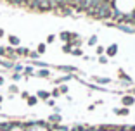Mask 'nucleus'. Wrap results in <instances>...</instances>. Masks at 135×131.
Here are the masks:
<instances>
[{
  "label": "nucleus",
  "mask_w": 135,
  "mask_h": 131,
  "mask_svg": "<svg viewBox=\"0 0 135 131\" xmlns=\"http://www.w3.org/2000/svg\"><path fill=\"white\" fill-rule=\"evenodd\" d=\"M113 7L119 14H132L135 11V0H113Z\"/></svg>",
  "instance_id": "obj_1"
},
{
  "label": "nucleus",
  "mask_w": 135,
  "mask_h": 131,
  "mask_svg": "<svg viewBox=\"0 0 135 131\" xmlns=\"http://www.w3.org/2000/svg\"><path fill=\"white\" fill-rule=\"evenodd\" d=\"M118 80H119V85H121L123 88L133 86V80H132V78L123 71V69H118Z\"/></svg>",
  "instance_id": "obj_2"
},
{
  "label": "nucleus",
  "mask_w": 135,
  "mask_h": 131,
  "mask_svg": "<svg viewBox=\"0 0 135 131\" xmlns=\"http://www.w3.org/2000/svg\"><path fill=\"white\" fill-rule=\"evenodd\" d=\"M119 102H121V105H123V107H133L135 105V97L133 95H130V93H123V95H121V98H119Z\"/></svg>",
  "instance_id": "obj_3"
},
{
  "label": "nucleus",
  "mask_w": 135,
  "mask_h": 131,
  "mask_svg": "<svg viewBox=\"0 0 135 131\" xmlns=\"http://www.w3.org/2000/svg\"><path fill=\"white\" fill-rule=\"evenodd\" d=\"M56 69L57 71H61V72H64V74H76V72L80 71L76 66H69V64H62V66H56Z\"/></svg>",
  "instance_id": "obj_4"
},
{
  "label": "nucleus",
  "mask_w": 135,
  "mask_h": 131,
  "mask_svg": "<svg viewBox=\"0 0 135 131\" xmlns=\"http://www.w3.org/2000/svg\"><path fill=\"white\" fill-rule=\"evenodd\" d=\"M118 52H119V45L118 43H111V45H107V47H106V55L109 57V59L116 57V55H118Z\"/></svg>",
  "instance_id": "obj_5"
},
{
  "label": "nucleus",
  "mask_w": 135,
  "mask_h": 131,
  "mask_svg": "<svg viewBox=\"0 0 135 131\" xmlns=\"http://www.w3.org/2000/svg\"><path fill=\"white\" fill-rule=\"evenodd\" d=\"M92 81L95 85H100V86H106V85H111L113 80L107 78V76H92Z\"/></svg>",
  "instance_id": "obj_6"
},
{
  "label": "nucleus",
  "mask_w": 135,
  "mask_h": 131,
  "mask_svg": "<svg viewBox=\"0 0 135 131\" xmlns=\"http://www.w3.org/2000/svg\"><path fill=\"white\" fill-rule=\"evenodd\" d=\"M116 29H119L121 33H127V35H135V26H132V24H116Z\"/></svg>",
  "instance_id": "obj_7"
},
{
  "label": "nucleus",
  "mask_w": 135,
  "mask_h": 131,
  "mask_svg": "<svg viewBox=\"0 0 135 131\" xmlns=\"http://www.w3.org/2000/svg\"><path fill=\"white\" fill-rule=\"evenodd\" d=\"M50 76H52V72H50V69H38V71H35V78H42V80H50Z\"/></svg>",
  "instance_id": "obj_8"
},
{
  "label": "nucleus",
  "mask_w": 135,
  "mask_h": 131,
  "mask_svg": "<svg viewBox=\"0 0 135 131\" xmlns=\"http://www.w3.org/2000/svg\"><path fill=\"white\" fill-rule=\"evenodd\" d=\"M47 123L49 124H61V123H62V116H61V114H56V112H52V114L47 117Z\"/></svg>",
  "instance_id": "obj_9"
},
{
  "label": "nucleus",
  "mask_w": 135,
  "mask_h": 131,
  "mask_svg": "<svg viewBox=\"0 0 135 131\" xmlns=\"http://www.w3.org/2000/svg\"><path fill=\"white\" fill-rule=\"evenodd\" d=\"M113 112H114L116 116H121V117L130 116V109H128V107H123V105H121V107H114V109H113Z\"/></svg>",
  "instance_id": "obj_10"
},
{
  "label": "nucleus",
  "mask_w": 135,
  "mask_h": 131,
  "mask_svg": "<svg viewBox=\"0 0 135 131\" xmlns=\"http://www.w3.org/2000/svg\"><path fill=\"white\" fill-rule=\"evenodd\" d=\"M7 41H9V45L14 47V48L21 45V38H19V36H16V35H9L7 36Z\"/></svg>",
  "instance_id": "obj_11"
},
{
  "label": "nucleus",
  "mask_w": 135,
  "mask_h": 131,
  "mask_svg": "<svg viewBox=\"0 0 135 131\" xmlns=\"http://www.w3.org/2000/svg\"><path fill=\"white\" fill-rule=\"evenodd\" d=\"M23 76H24V80H28L30 76H35V67H33L31 64L24 66V69H23Z\"/></svg>",
  "instance_id": "obj_12"
},
{
  "label": "nucleus",
  "mask_w": 135,
  "mask_h": 131,
  "mask_svg": "<svg viewBox=\"0 0 135 131\" xmlns=\"http://www.w3.org/2000/svg\"><path fill=\"white\" fill-rule=\"evenodd\" d=\"M35 95L38 97V100H42V102H47V100L50 98V91H47V90H38Z\"/></svg>",
  "instance_id": "obj_13"
},
{
  "label": "nucleus",
  "mask_w": 135,
  "mask_h": 131,
  "mask_svg": "<svg viewBox=\"0 0 135 131\" xmlns=\"http://www.w3.org/2000/svg\"><path fill=\"white\" fill-rule=\"evenodd\" d=\"M28 54H30V48L28 47H16V55L17 57H28Z\"/></svg>",
  "instance_id": "obj_14"
},
{
  "label": "nucleus",
  "mask_w": 135,
  "mask_h": 131,
  "mask_svg": "<svg viewBox=\"0 0 135 131\" xmlns=\"http://www.w3.org/2000/svg\"><path fill=\"white\" fill-rule=\"evenodd\" d=\"M12 66H14V62L9 59H5V57H0V67H4V69H11L12 71Z\"/></svg>",
  "instance_id": "obj_15"
},
{
  "label": "nucleus",
  "mask_w": 135,
  "mask_h": 131,
  "mask_svg": "<svg viewBox=\"0 0 135 131\" xmlns=\"http://www.w3.org/2000/svg\"><path fill=\"white\" fill-rule=\"evenodd\" d=\"M38 102H40V100H38V97H36V95H30L28 98H26V105H28V107H35Z\"/></svg>",
  "instance_id": "obj_16"
},
{
  "label": "nucleus",
  "mask_w": 135,
  "mask_h": 131,
  "mask_svg": "<svg viewBox=\"0 0 135 131\" xmlns=\"http://www.w3.org/2000/svg\"><path fill=\"white\" fill-rule=\"evenodd\" d=\"M59 38H61V41H64V43L71 41V31H61L59 33Z\"/></svg>",
  "instance_id": "obj_17"
},
{
  "label": "nucleus",
  "mask_w": 135,
  "mask_h": 131,
  "mask_svg": "<svg viewBox=\"0 0 135 131\" xmlns=\"http://www.w3.org/2000/svg\"><path fill=\"white\" fill-rule=\"evenodd\" d=\"M9 93H11V95H19L21 93V90H19V86H17L16 83H12V85H9Z\"/></svg>",
  "instance_id": "obj_18"
},
{
  "label": "nucleus",
  "mask_w": 135,
  "mask_h": 131,
  "mask_svg": "<svg viewBox=\"0 0 135 131\" xmlns=\"http://www.w3.org/2000/svg\"><path fill=\"white\" fill-rule=\"evenodd\" d=\"M97 43H99V36H97V35H92L90 38L87 40V45H88V47H97Z\"/></svg>",
  "instance_id": "obj_19"
},
{
  "label": "nucleus",
  "mask_w": 135,
  "mask_h": 131,
  "mask_svg": "<svg viewBox=\"0 0 135 131\" xmlns=\"http://www.w3.org/2000/svg\"><path fill=\"white\" fill-rule=\"evenodd\" d=\"M69 55H73V57H83L85 54H83V50H81V47H75L71 50V54Z\"/></svg>",
  "instance_id": "obj_20"
},
{
  "label": "nucleus",
  "mask_w": 135,
  "mask_h": 131,
  "mask_svg": "<svg viewBox=\"0 0 135 131\" xmlns=\"http://www.w3.org/2000/svg\"><path fill=\"white\" fill-rule=\"evenodd\" d=\"M24 69V64L21 62H14V66H12V72H23Z\"/></svg>",
  "instance_id": "obj_21"
},
{
  "label": "nucleus",
  "mask_w": 135,
  "mask_h": 131,
  "mask_svg": "<svg viewBox=\"0 0 135 131\" xmlns=\"http://www.w3.org/2000/svg\"><path fill=\"white\" fill-rule=\"evenodd\" d=\"M36 52H38L40 55H44L45 52H47V43H38L36 45Z\"/></svg>",
  "instance_id": "obj_22"
},
{
  "label": "nucleus",
  "mask_w": 135,
  "mask_h": 131,
  "mask_svg": "<svg viewBox=\"0 0 135 131\" xmlns=\"http://www.w3.org/2000/svg\"><path fill=\"white\" fill-rule=\"evenodd\" d=\"M61 50L64 52V54H71V50H73V45L68 41V43H62V47H61Z\"/></svg>",
  "instance_id": "obj_23"
},
{
  "label": "nucleus",
  "mask_w": 135,
  "mask_h": 131,
  "mask_svg": "<svg viewBox=\"0 0 135 131\" xmlns=\"http://www.w3.org/2000/svg\"><path fill=\"white\" fill-rule=\"evenodd\" d=\"M26 131H50L49 126H33V128H28Z\"/></svg>",
  "instance_id": "obj_24"
},
{
  "label": "nucleus",
  "mask_w": 135,
  "mask_h": 131,
  "mask_svg": "<svg viewBox=\"0 0 135 131\" xmlns=\"http://www.w3.org/2000/svg\"><path fill=\"white\" fill-rule=\"evenodd\" d=\"M59 91H61V95H68V91H69V86H68V83H62V85H59Z\"/></svg>",
  "instance_id": "obj_25"
},
{
  "label": "nucleus",
  "mask_w": 135,
  "mask_h": 131,
  "mask_svg": "<svg viewBox=\"0 0 135 131\" xmlns=\"http://www.w3.org/2000/svg\"><path fill=\"white\" fill-rule=\"evenodd\" d=\"M11 78H12V81H21V80H24L23 72H12Z\"/></svg>",
  "instance_id": "obj_26"
},
{
  "label": "nucleus",
  "mask_w": 135,
  "mask_h": 131,
  "mask_svg": "<svg viewBox=\"0 0 135 131\" xmlns=\"http://www.w3.org/2000/svg\"><path fill=\"white\" fill-rule=\"evenodd\" d=\"M106 54V47H102V45H97L95 47V55L99 57V55H104Z\"/></svg>",
  "instance_id": "obj_27"
},
{
  "label": "nucleus",
  "mask_w": 135,
  "mask_h": 131,
  "mask_svg": "<svg viewBox=\"0 0 135 131\" xmlns=\"http://www.w3.org/2000/svg\"><path fill=\"white\" fill-rule=\"evenodd\" d=\"M28 57H30V59H31V60H38V59H40V54H38V52H36V50H30Z\"/></svg>",
  "instance_id": "obj_28"
},
{
  "label": "nucleus",
  "mask_w": 135,
  "mask_h": 131,
  "mask_svg": "<svg viewBox=\"0 0 135 131\" xmlns=\"http://www.w3.org/2000/svg\"><path fill=\"white\" fill-rule=\"evenodd\" d=\"M50 97H52V98H59V97H62L57 86H56V88H52V91H50Z\"/></svg>",
  "instance_id": "obj_29"
},
{
  "label": "nucleus",
  "mask_w": 135,
  "mask_h": 131,
  "mask_svg": "<svg viewBox=\"0 0 135 131\" xmlns=\"http://www.w3.org/2000/svg\"><path fill=\"white\" fill-rule=\"evenodd\" d=\"M97 60H99V64H102V66H106V64L109 62V57H107L106 54H104V55H99V57H97Z\"/></svg>",
  "instance_id": "obj_30"
},
{
  "label": "nucleus",
  "mask_w": 135,
  "mask_h": 131,
  "mask_svg": "<svg viewBox=\"0 0 135 131\" xmlns=\"http://www.w3.org/2000/svg\"><path fill=\"white\" fill-rule=\"evenodd\" d=\"M56 40H57V36H56V35H52V33H50V35L47 36V40H45V43H47V45H52V43H54Z\"/></svg>",
  "instance_id": "obj_31"
},
{
  "label": "nucleus",
  "mask_w": 135,
  "mask_h": 131,
  "mask_svg": "<svg viewBox=\"0 0 135 131\" xmlns=\"http://www.w3.org/2000/svg\"><path fill=\"white\" fill-rule=\"evenodd\" d=\"M11 131H26V129H24V128H23V123H19V121H17V124H16V126H14V128H12Z\"/></svg>",
  "instance_id": "obj_32"
},
{
  "label": "nucleus",
  "mask_w": 135,
  "mask_h": 131,
  "mask_svg": "<svg viewBox=\"0 0 135 131\" xmlns=\"http://www.w3.org/2000/svg\"><path fill=\"white\" fill-rule=\"evenodd\" d=\"M45 103H47L49 107H52V109H54V107H56V105H57V103H56V98H52V97H50V98H49V100H47V102H45Z\"/></svg>",
  "instance_id": "obj_33"
},
{
  "label": "nucleus",
  "mask_w": 135,
  "mask_h": 131,
  "mask_svg": "<svg viewBox=\"0 0 135 131\" xmlns=\"http://www.w3.org/2000/svg\"><path fill=\"white\" fill-rule=\"evenodd\" d=\"M5 54H7V48L4 45H0V57H5Z\"/></svg>",
  "instance_id": "obj_34"
},
{
  "label": "nucleus",
  "mask_w": 135,
  "mask_h": 131,
  "mask_svg": "<svg viewBox=\"0 0 135 131\" xmlns=\"http://www.w3.org/2000/svg\"><path fill=\"white\" fill-rule=\"evenodd\" d=\"M19 95H21V98H24V100H26V98L30 97V91H21Z\"/></svg>",
  "instance_id": "obj_35"
},
{
  "label": "nucleus",
  "mask_w": 135,
  "mask_h": 131,
  "mask_svg": "<svg viewBox=\"0 0 135 131\" xmlns=\"http://www.w3.org/2000/svg\"><path fill=\"white\" fill-rule=\"evenodd\" d=\"M128 93L135 97V85H133V86H130V88H128Z\"/></svg>",
  "instance_id": "obj_36"
},
{
  "label": "nucleus",
  "mask_w": 135,
  "mask_h": 131,
  "mask_svg": "<svg viewBox=\"0 0 135 131\" xmlns=\"http://www.w3.org/2000/svg\"><path fill=\"white\" fill-rule=\"evenodd\" d=\"M5 83V80H4V76H0V86H2V85Z\"/></svg>",
  "instance_id": "obj_37"
},
{
  "label": "nucleus",
  "mask_w": 135,
  "mask_h": 131,
  "mask_svg": "<svg viewBox=\"0 0 135 131\" xmlns=\"http://www.w3.org/2000/svg\"><path fill=\"white\" fill-rule=\"evenodd\" d=\"M2 36H5V31H4L2 28H0V38H2Z\"/></svg>",
  "instance_id": "obj_38"
},
{
  "label": "nucleus",
  "mask_w": 135,
  "mask_h": 131,
  "mask_svg": "<svg viewBox=\"0 0 135 131\" xmlns=\"http://www.w3.org/2000/svg\"><path fill=\"white\" fill-rule=\"evenodd\" d=\"M50 131H61V129H50Z\"/></svg>",
  "instance_id": "obj_39"
},
{
  "label": "nucleus",
  "mask_w": 135,
  "mask_h": 131,
  "mask_svg": "<svg viewBox=\"0 0 135 131\" xmlns=\"http://www.w3.org/2000/svg\"><path fill=\"white\" fill-rule=\"evenodd\" d=\"M0 111H2V103H0Z\"/></svg>",
  "instance_id": "obj_40"
},
{
  "label": "nucleus",
  "mask_w": 135,
  "mask_h": 131,
  "mask_svg": "<svg viewBox=\"0 0 135 131\" xmlns=\"http://www.w3.org/2000/svg\"><path fill=\"white\" fill-rule=\"evenodd\" d=\"M107 2H111V4H113V0H107Z\"/></svg>",
  "instance_id": "obj_41"
}]
</instances>
